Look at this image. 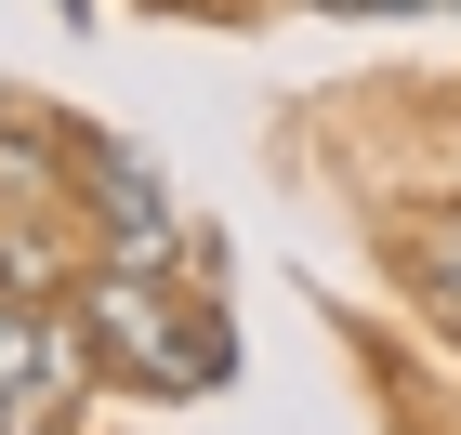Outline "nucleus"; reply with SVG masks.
I'll return each instance as SVG.
<instances>
[{"mask_svg": "<svg viewBox=\"0 0 461 435\" xmlns=\"http://www.w3.org/2000/svg\"><path fill=\"white\" fill-rule=\"evenodd\" d=\"M14 422H27V396H14V383H0V435H14Z\"/></svg>", "mask_w": 461, "mask_h": 435, "instance_id": "nucleus-6", "label": "nucleus"}, {"mask_svg": "<svg viewBox=\"0 0 461 435\" xmlns=\"http://www.w3.org/2000/svg\"><path fill=\"white\" fill-rule=\"evenodd\" d=\"M67 304H79V330H93V357L145 369L158 396H185V383H212V369H224V330H185V304L158 290V264H132V251L79 264Z\"/></svg>", "mask_w": 461, "mask_h": 435, "instance_id": "nucleus-1", "label": "nucleus"}, {"mask_svg": "<svg viewBox=\"0 0 461 435\" xmlns=\"http://www.w3.org/2000/svg\"><path fill=\"white\" fill-rule=\"evenodd\" d=\"M67 198H79L93 224H106V251H132V264H172V251H185L172 185L145 172L132 145H79V159H67Z\"/></svg>", "mask_w": 461, "mask_h": 435, "instance_id": "nucleus-2", "label": "nucleus"}, {"mask_svg": "<svg viewBox=\"0 0 461 435\" xmlns=\"http://www.w3.org/2000/svg\"><path fill=\"white\" fill-rule=\"evenodd\" d=\"M0 290H14V304H67V290H79V264L53 251L40 224H14V212H0Z\"/></svg>", "mask_w": 461, "mask_h": 435, "instance_id": "nucleus-4", "label": "nucleus"}, {"mask_svg": "<svg viewBox=\"0 0 461 435\" xmlns=\"http://www.w3.org/2000/svg\"><path fill=\"white\" fill-rule=\"evenodd\" d=\"M0 383L27 409H79L93 396V330H79V304H14L0 290Z\"/></svg>", "mask_w": 461, "mask_h": 435, "instance_id": "nucleus-3", "label": "nucleus"}, {"mask_svg": "<svg viewBox=\"0 0 461 435\" xmlns=\"http://www.w3.org/2000/svg\"><path fill=\"white\" fill-rule=\"evenodd\" d=\"M409 277H422L435 317H461V212H422V224H409Z\"/></svg>", "mask_w": 461, "mask_h": 435, "instance_id": "nucleus-5", "label": "nucleus"}]
</instances>
